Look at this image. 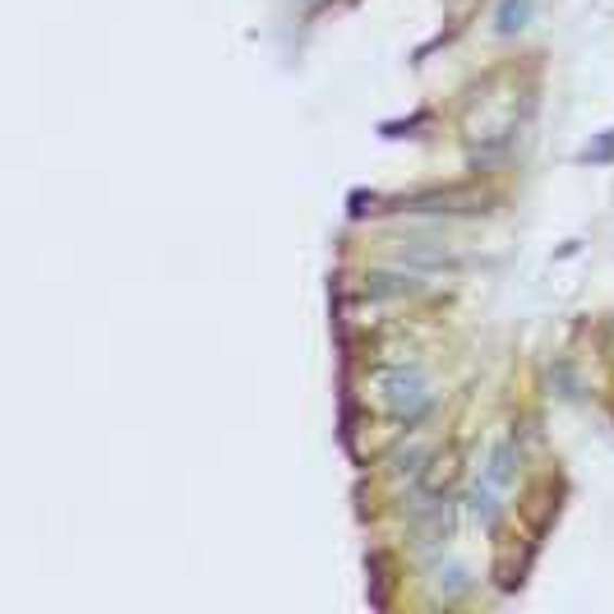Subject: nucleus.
Masks as SVG:
<instances>
[{
	"label": "nucleus",
	"mask_w": 614,
	"mask_h": 614,
	"mask_svg": "<svg viewBox=\"0 0 614 614\" xmlns=\"http://www.w3.org/2000/svg\"><path fill=\"white\" fill-rule=\"evenodd\" d=\"M379 388H384V402L393 417H402L407 425L411 421H421L425 411H430V384H425V374L417 366H397L388 370L384 379H379Z\"/></svg>",
	"instance_id": "nucleus-1"
},
{
	"label": "nucleus",
	"mask_w": 614,
	"mask_h": 614,
	"mask_svg": "<svg viewBox=\"0 0 614 614\" xmlns=\"http://www.w3.org/2000/svg\"><path fill=\"white\" fill-rule=\"evenodd\" d=\"M532 20V0H499V10H495V33H522Z\"/></svg>",
	"instance_id": "nucleus-2"
},
{
	"label": "nucleus",
	"mask_w": 614,
	"mask_h": 614,
	"mask_svg": "<svg viewBox=\"0 0 614 614\" xmlns=\"http://www.w3.org/2000/svg\"><path fill=\"white\" fill-rule=\"evenodd\" d=\"M583 157H587V162H610V157H614V130H610V139L601 143V149H587Z\"/></svg>",
	"instance_id": "nucleus-3"
}]
</instances>
